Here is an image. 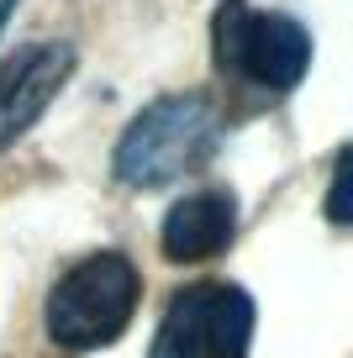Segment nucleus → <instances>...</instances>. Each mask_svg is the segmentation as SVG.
I'll use <instances>...</instances> for the list:
<instances>
[{
	"label": "nucleus",
	"instance_id": "4",
	"mask_svg": "<svg viewBox=\"0 0 353 358\" xmlns=\"http://www.w3.org/2000/svg\"><path fill=\"white\" fill-rule=\"evenodd\" d=\"M69 74H74V48L69 43L27 48L16 64L0 69V148H11L48 111V101L69 85Z\"/></svg>",
	"mask_w": 353,
	"mask_h": 358
},
{
	"label": "nucleus",
	"instance_id": "1",
	"mask_svg": "<svg viewBox=\"0 0 353 358\" xmlns=\"http://www.w3.org/2000/svg\"><path fill=\"white\" fill-rule=\"evenodd\" d=\"M211 148H216V106L206 95H164L127 122V132L116 137V153H111V169L132 190H158V185H174L179 174L200 169Z\"/></svg>",
	"mask_w": 353,
	"mask_h": 358
},
{
	"label": "nucleus",
	"instance_id": "6",
	"mask_svg": "<svg viewBox=\"0 0 353 358\" xmlns=\"http://www.w3.org/2000/svg\"><path fill=\"white\" fill-rule=\"evenodd\" d=\"M190 295V322H195L200 358H248L254 348V301L237 285H195Z\"/></svg>",
	"mask_w": 353,
	"mask_h": 358
},
{
	"label": "nucleus",
	"instance_id": "8",
	"mask_svg": "<svg viewBox=\"0 0 353 358\" xmlns=\"http://www.w3.org/2000/svg\"><path fill=\"white\" fill-rule=\"evenodd\" d=\"M16 11V0H0V27H6V16Z\"/></svg>",
	"mask_w": 353,
	"mask_h": 358
},
{
	"label": "nucleus",
	"instance_id": "7",
	"mask_svg": "<svg viewBox=\"0 0 353 358\" xmlns=\"http://www.w3.org/2000/svg\"><path fill=\"white\" fill-rule=\"evenodd\" d=\"M342 195H348V153H338V164H332V185H327V216L332 222H348V201H342Z\"/></svg>",
	"mask_w": 353,
	"mask_h": 358
},
{
	"label": "nucleus",
	"instance_id": "3",
	"mask_svg": "<svg viewBox=\"0 0 353 358\" xmlns=\"http://www.w3.org/2000/svg\"><path fill=\"white\" fill-rule=\"evenodd\" d=\"M216 64L264 90H290L311 69V37L296 16L254 11L248 0H227L216 11Z\"/></svg>",
	"mask_w": 353,
	"mask_h": 358
},
{
	"label": "nucleus",
	"instance_id": "2",
	"mask_svg": "<svg viewBox=\"0 0 353 358\" xmlns=\"http://www.w3.org/2000/svg\"><path fill=\"white\" fill-rule=\"evenodd\" d=\"M137 311V268L122 253H90L48 290V337L58 348H106L127 332Z\"/></svg>",
	"mask_w": 353,
	"mask_h": 358
},
{
	"label": "nucleus",
	"instance_id": "5",
	"mask_svg": "<svg viewBox=\"0 0 353 358\" xmlns=\"http://www.w3.org/2000/svg\"><path fill=\"white\" fill-rule=\"evenodd\" d=\"M237 232V201L227 190H200L169 206L164 227H158V248L169 264H206Z\"/></svg>",
	"mask_w": 353,
	"mask_h": 358
}]
</instances>
